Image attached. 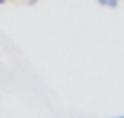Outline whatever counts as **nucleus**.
Instances as JSON below:
<instances>
[{"mask_svg":"<svg viewBox=\"0 0 124 118\" xmlns=\"http://www.w3.org/2000/svg\"><path fill=\"white\" fill-rule=\"evenodd\" d=\"M99 6H103V8H110V10H114V8H118V4H120V0H95Z\"/></svg>","mask_w":124,"mask_h":118,"instance_id":"obj_1","label":"nucleus"},{"mask_svg":"<svg viewBox=\"0 0 124 118\" xmlns=\"http://www.w3.org/2000/svg\"><path fill=\"white\" fill-rule=\"evenodd\" d=\"M23 2H25V4H29V6H35L39 0H23Z\"/></svg>","mask_w":124,"mask_h":118,"instance_id":"obj_2","label":"nucleus"},{"mask_svg":"<svg viewBox=\"0 0 124 118\" xmlns=\"http://www.w3.org/2000/svg\"><path fill=\"white\" fill-rule=\"evenodd\" d=\"M107 118H124V114H114V116H107Z\"/></svg>","mask_w":124,"mask_h":118,"instance_id":"obj_3","label":"nucleus"},{"mask_svg":"<svg viewBox=\"0 0 124 118\" xmlns=\"http://www.w3.org/2000/svg\"><path fill=\"white\" fill-rule=\"evenodd\" d=\"M4 2H6V0H0V6H2V4H4Z\"/></svg>","mask_w":124,"mask_h":118,"instance_id":"obj_4","label":"nucleus"}]
</instances>
